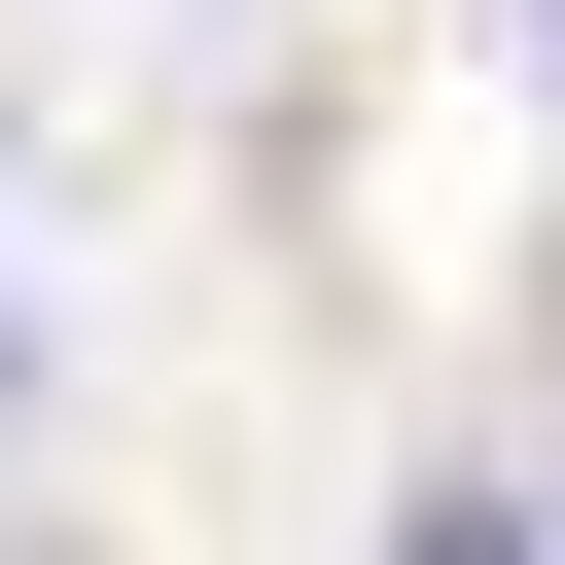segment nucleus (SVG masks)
Returning <instances> with one entry per match:
<instances>
[{"label": "nucleus", "mask_w": 565, "mask_h": 565, "mask_svg": "<svg viewBox=\"0 0 565 565\" xmlns=\"http://www.w3.org/2000/svg\"><path fill=\"white\" fill-rule=\"evenodd\" d=\"M388 565H530V494H424V530H388Z\"/></svg>", "instance_id": "obj_1"}]
</instances>
